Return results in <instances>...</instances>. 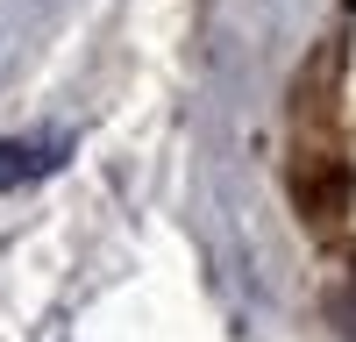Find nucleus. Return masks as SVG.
Masks as SVG:
<instances>
[{"instance_id":"2","label":"nucleus","mask_w":356,"mask_h":342,"mask_svg":"<svg viewBox=\"0 0 356 342\" xmlns=\"http://www.w3.org/2000/svg\"><path fill=\"white\" fill-rule=\"evenodd\" d=\"M349 335H356V307H349Z\"/></svg>"},{"instance_id":"1","label":"nucleus","mask_w":356,"mask_h":342,"mask_svg":"<svg viewBox=\"0 0 356 342\" xmlns=\"http://www.w3.org/2000/svg\"><path fill=\"white\" fill-rule=\"evenodd\" d=\"M57 157H65V142H0V193L57 171Z\"/></svg>"}]
</instances>
